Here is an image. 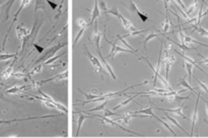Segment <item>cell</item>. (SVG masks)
Masks as SVG:
<instances>
[{
	"mask_svg": "<svg viewBox=\"0 0 208 138\" xmlns=\"http://www.w3.org/2000/svg\"><path fill=\"white\" fill-rule=\"evenodd\" d=\"M15 31H16L17 38H18L19 40H21V42H23V47H25V44H26V38L32 34V32H31L30 28H28L26 26H23V24H18V26H16V30Z\"/></svg>",
	"mask_w": 208,
	"mask_h": 138,
	"instance_id": "5b68a950",
	"label": "cell"
},
{
	"mask_svg": "<svg viewBox=\"0 0 208 138\" xmlns=\"http://www.w3.org/2000/svg\"><path fill=\"white\" fill-rule=\"evenodd\" d=\"M39 92H40V95H41V97H45L46 100H48V101H50L51 103L54 104V106H55V108H56V110L61 111V112H63L64 114H67V113H68V110H67V108H66L65 106H63V105H62V104L58 103V102H56V101H55V100H53L52 97H50V95H48L47 93L43 92H42V90H39Z\"/></svg>",
	"mask_w": 208,
	"mask_h": 138,
	"instance_id": "52a82bcc",
	"label": "cell"
},
{
	"mask_svg": "<svg viewBox=\"0 0 208 138\" xmlns=\"http://www.w3.org/2000/svg\"><path fill=\"white\" fill-rule=\"evenodd\" d=\"M204 4H205V5H206V7H207V11H208V3H207L206 1H205V0H204Z\"/></svg>",
	"mask_w": 208,
	"mask_h": 138,
	"instance_id": "ee69618b",
	"label": "cell"
},
{
	"mask_svg": "<svg viewBox=\"0 0 208 138\" xmlns=\"http://www.w3.org/2000/svg\"><path fill=\"white\" fill-rule=\"evenodd\" d=\"M39 9H42L46 11V1L45 0H36V5H35V13Z\"/></svg>",
	"mask_w": 208,
	"mask_h": 138,
	"instance_id": "cb8c5ba5",
	"label": "cell"
},
{
	"mask_svg": "<svg viewBox=\"0 0 208 138\" xmlns=\"http://www.w3.org/2000/svg\"><path fill=\"white\" fill-rule=\"evenodd\" d=\"M183 64H184V67H185L186 69H187V72H188V75H189V83L191 84V81H192V71H193V67H194V65L192 63H190V62H187V61H185L184 60V62H183Z\"/></svg>",
	"mask_w": 208,
	"mask_h": 138,
	"instance_id": "ffe728a7",
	"label": "cell"
},
{
	"mask_svg": "<svg viewBox=\"0 0 208 138\" xmlns=\"http://www.w3.org/2000/svg\"><path fill=\"white\" fill-rule=\"evenodd\" d=\"M197 101H196V105H195V109H194V112L192 114V127H191V133H190V136L193 135V131L195 129V125H196V122L198 120V104H199V100H200V92H197Z\"/></svg>",
	"mask_w": 208,
	"mask_h": 138,
	"instance_id": "9c48e42d",
	"label": "cell"
},
{
	"mask_svg": "<svg viewBox=\"0 0 208 138\" xmlns=\"http://www.w3.org/2000/svg\"><path fill=\"white\" fill-rule=\"evenodd\" d=\"M78 92H80V93H82V95H84V97H86V101H89V100H94V99L98 97L99 95H101V93H86V92H83L82 90H80V88L78 90Z\"/></svg>",
	"mask_w": 208,
	"mask_h": 138,
	"instance_id": "f546056e",
	"label": "cell"
},
{
	"mask_svg": "<svg viewBox=\"0 0 208 138\" xmlns=\"http://www.w3.org/2000/svg\"><path fill=\"white\" fill-rule=\"evenodd\" d=\"M47 2L48 3H50L51 5H52V7H53V9H56V7H57V4H54V3H52L51 1H49V0H47Z\"/></svg>",
	"mask_w": 208,
	"mask_h": 138,
	"instance_id": "60d3db41",
	"label": "cell"
},
{
	"mask_svg": "<svg viewBox=\"0 0 208 138\" xmlns=\"http://www.w3.org/2000/svg\"><path fill=\"white\" fill-rule=\"evenodd\" d=\"M176 1L178 2V5H180L181 7L184 8V9H185V11H186V9H187V7H186V6H185V4L183 3V1H182V0H176Z\"/></svg>",
	"mask_w": 208,
	"mask_h": 138,
	"instance_id": "ab89813d",
	"label": "cell"
},
{
	"mask_svg": "<svg viewBox=\"0 0 208 138\" xmlns=\"http://www.w3.org/2000/svg\"><path fill=\"white\" fill-rule=\"evenodd\" d=\"M118 115L119 114L112 112V111L108 110V109H105V110H104V116H106V117H110V116H118Z\"/></svg>",
	"mask_w": 208,
	"mask_h": 138,
	"instance_id": "74e56055",
	"label": "cell"
},
{
	"mask_svg": "<svg viewBox=\"0 0 208 138\" xmlns=\"http://www.w3.org/2000/svg\"><path fill=\"white\" fill-rule=\"evenodd\" d=\"M84 49H85V52H86V55L88 56V59H89V61L92 62V66L94 67V69H96V71L99 73V75H101V77H102V79H104V76H103V74L105 73V70H104V67H103V65H102V63H101V61L99 60V58L98 57H96V56H94V55L90 53V51L88 50V48L84 45Z\"/></svg>",
	"mask_w": 208,
	"mask_h": 138,
	"instance_id": "7a4b0ae2",
	"label": "cell"
},
{
	"mask_svg": "<svg viewBox=\"0 0 208 138\" xmlns=\"http://www.w3.org/2000/svg\"><path fill=\"white\" fill-rule=\"evenodd\" d=\"M207 37H208V30H207Z\"/></svg>",
	"mask_w": 208,
	"mask_h": 138,
	"instance_id": "f6af8a7d",
	"label": "cell"
},
{
	"mask_svg": "<svg viewBox=\"0 0 208 138\" xmlns=\"http://www.w3.org/2000/svg\"><path fill=\"white\" fill-rule=\"evenodd\" d=\"M42 69H43V64H36L35 65V67L32 69V70L30 71V73H28V76H32V75H35L37 74V73H40L42 71Z\"/></svg>",
	"mask_w": 208,
	"mask_h": 138,
	"instance_id": "4316f807",
	"label": "cell"
},
{
	"mask_svg": "<svg viewBox=\"0 0 208 138\" xmlns=\"http://www.w3.org/2000/svg\"><path fill=\"white\" fill-rule=\"evenodd\" d=\"M186 77H187V75H185L184 77H182V78H180L179 79V83H178V85H182L184 86L185 88H187V90H191L193 93H197L196 92V90H195V88H193L191 86V84L189 83L187 80H186Z\"/></svg>",
	"mask_w": 208,
	"mask_h": 138,
	"instance_id": "e0dca14e",
	"label": "cell"
},
{
	"mask_svg": "<svg viewBox=\"0 0 208 138\" xmlns=\"http://www.w3.org/2000/svg\"><path fill=\"white\" fill-rule=\"evenodd\" d=\"M147 31H149V28H146V30H144V31H135V32H130V33H128V34H126V35H124L122 36L123 38H127V37H134V36H138V35H140V34H142V33H145V32H147Z\"/></svg>",
	"mask_w": 208,
	"mask_h": 138,
	"instance_id": "4dcf8cb0",
	"label": "cell"
},
{
	"mask_svg": "<svg viewBox=\"0 0 208 138\" xmlns=\"http://www.w3.org/2000/svg\"><path fill=\"white\" fill-rule=\"evenodd\" d=\"M57 117L55 115H46V116H36V117H28L25 119H12V120H0V125L2 124H10L12 122H21V121H28V120H35V119H45V118H53Z\"/></svg>",
	"mask_w": 208,
	"mask_h": 138,
	"instance_id": "ba28073f",
	"label": "cell"
},
{
	"mask_svg": "<svg viewBox=\"0 0 208 138\" xmlns=\"http://www.w3.org/2000/svg\"><path fill=\"white\" fill-rule=\"evenodd\" d=\"M64 46H66V43H60V44H58L57 46H55V47H52V48H50L49 50L46 52V54L45 55H43L40 59H38V61L36 62V64H38L39 62H41V61H46V60H48V59H50L51 57H53L55 55V53L56 52H58L59 50H60L61 48H63Z\"/></svg>",
	"mask_w": 208,
	"mask_h": 138,
	"instance_id": "8992f818",
	"label": "cell"
},
{
	"mask_svg": "<svg viewBox=\"0 0 208 138\" xmlns=\"http://www.w3.org/2000/svg\"><path fill=\"white\" fill-rule=\"evenodd\" d=\"M135 114H145L146 116H149V117H152L153 116V112H152V106H149L147 109H141V110L135 111Z\"/></svg>",
	"mask_w": 208,
	"mask_h": 138,
	"instance_id": "d4e9b609",
	"label": "cell"
},
{
	"mask_svg": "<svg viewBox=\"0 0 208 138\" xmlns=\"http://www.w3.org/2000/svg\"><path fill=\"white\" fill-rule=\"evenodd\" d=\"M152 117H154V118H155V119H156V120H158V122H160V123H161V124H163V126H165V128H167V129H168V130H169V131H170V132H172V133H173V135H175V136H176V135H177V134H176V133H175V131H174V130H173V128H172V127L169 125V123H167V122H165V121H163V119H160V118H158V116H155V115H154V114H153V116H152Z\"/></svg>",
	"mask_w": 208,
	"mask_h": 138,
	"instance_id": "484cf974",
	"label": "cell"
},
{
	"mask_svg": "<svg viewBox=\"0 0 208 138\" xmlns=\"http://www.w3.org/2000/svg\"><path fill=\"white\" fill-rule=\"evenodd\" d=\"M136 97H137V95H135V93H133V95H132V97H128V99H126L125 101H123V102H121V103H119L118 106H116V107L114 108V110H118L119 108H122V107L127 106V105L131 103V102L133 101V100H134Z\"/></svg>",
	"mask_w": 208,
	"mask_h": 138,
	"instance_id": "7402d4cb",
	"label": "cell"
},
{
	"mask_svg": "<svg viewBox=\"0 0 208 138\" xmlns=\"http://www.w3.org/2000/svg\"><path fill=\"white\" fill-rule=\"evenodd\" d=\"M16 54H1L0 55V61H7L9 59H12V58H16Z\"/></svg>",
	"mask_w": 208,
	"mask_h": 138,
	"instance_id": "1f68e13d",
	"label": "cell"
},
{
	"mask_svg": "<svg viewBox=\"0 0 208 138\" xmlns=\"http://www.w3.org/2000/svg\"><path fill=\"white\" fill-rule=\"evenodd\" d=\"M12 76L15 77L16 79H23V78H26V73H23V72H13Z\"/></svg>",
	"mask_w": 208,
	"mask_h": 138,
	"instance_id": "e575fe53",
	"label": "cell"
},
{
	"mask_svg": "<svg viewBox=\"0 0 208 138\" xmlns=\"http://www.w3.org/2000/svg\"><path fill=\"white\" fill-rule=\"evenodd\" d=\"M184 43H185V45H189V44H198V45H201V46H204V47H208V45L206 44H203L201 43V42L199 41H196L195 39H193V38L189 37L188 35H184Z\"/></svg>",
	"mask_w": 208,
	"mask_h": 138,
	"instance_id": "d6986e66",
	"label": "cell"
},
{
	"mask_svg": "<svg viewBox=\"0 0 208 138\" xmlns=\"http://www.w3.org/2000/svg\"><path fill=\"white\" fill-rule=\"evenodd\" d=\"M133 117H138V115L135 114V113L128 112V113H125V114H123V115H120L118 118H117V120H115V121L118 122L119 120H121L124 124H129L130 121H131V119Z\"/></svg>",
	"mask_w": 208,
	"mask_h": 138,
	"instance_id": "5bb4252c",
	"label": "cell"
},
{
	"mask_svg": "<svg viewBox=\"0 0 208 138\" xmlns=\"http://www.w3.org/2000/svg\"><path fill=\"white\" fill-rule=\"evenodd\" d=\"M99 16V0H94V7L92 11V15H90V19L87 23V26H90L97 21V18Z\"/></svg>",
	"mask_w": 208,
	"mask_h": 138,
	"instance_id": "4fadbf2b",
	"label": "cell"
},
{
	"mask_svg": "<svg viewBox=\"0 0 208 138\" xmlns=\"http://www.w3.org/2000/svg\"><path fill=\"white\" fill-rule=\"evenodd\" d=\"M170 28H171V21H170L169 17V13L165 14V21L161 23V28H160V33L163 34H165L170 31Z\"/></svg>",
	"mask_w": 208,
	"mask_h": 138,
	"instance_id": "2e32d148",
	"label": "cell"
},
{
	"mask_svg": "<svg viewBox=\"0 0 208 138\" xmlns=\"http://www.w3.org/2000/svg\"><path fill=\"white\" fill-rule=\"evenodd\" d=\"M33 46H34L35 48L37 49V50H38V52H39L40 54H42V53L44 52V50H45V49H44L43 47H41V46H38L37 44H33Z\"/></svg>",
	"mask_w": 208,
	"mask_h": 138,
	"instance_id": "f35d334b",
	"label": "cell"
},
{
	"mask_svg": "<svg viewBox=\"0 0 208 138\" xmlns=\"http://www.w3.org/2000/svg\"><path fill=\"white\" fill-rule=\"evenodd\" d=\"M201 99H202L203 101H204V103L206 104V112H207V115H208V102L206 101V100H204V99H203V97H201Z\"/></svg>",
	"mask_w": 208,
	"mask_h": 138,
	"instance_id": "b9f144b4",
	"label": "cell"
},
{
	"mask_svg": "<svg viewBox=\"0 0 208 138\" xmlns=\"http://www.w3.org/2000/svg\"><path fill=\"white\" fill-rule=\"evenodd\" d=\"M197 7H198V0H194V2L189 6V7L186 9V13L189 17H192L191 15L193 14L194 12L197 10Z\"/></svg>",
	"mask_w": 208,
	"mask_h": 138,
	"instance_id": "44dd1931",
	"label": "cell"
},
{
	"mask_svg": "<svg viewBox=\"0 0 208 138\" xmlns=\"http://www.w3.org/2000/svg\"><path fill=\"white\" fill-rule=\"evenodd\" d=\"M104 37H105V40H106V41H107L108 43H109L110 45L112 46V49H111V52L109 53V55H108L107 57H105L106 59H107V58H112V60H114V58L116 57V55L118 54V53H121V52L131 53V54L135 55V56H136L137 58H138V59L141 57V56H139V55H138V53L134 52V51L130 50V49H124V48H122V47L117 46V45H116L117 41H114V42H111V41H109V39H108V38L106 37V34H104Z\"/></svg>",
	"mask_w": 208,
	"mask_h": 138,
	"instance_id": "6da1fadb",
	"label": "cell"
},
{
	"mask_svg": "<svg viewBox=\"0 0 208 138\" xmlns=\"http://www.w3.org/2000/svg\"><path fill=\"white\" fill-rule=\"evenodd\" d=\"M89 118H92L90 115H88V116H85V115H82L81 114V112L79 113V119H78V126H77V133H76V135H78V132H79V130H80V128H81V126H82V123H83V121H85V120H87V119H89Z\"/></svg>",
	"mask_w": 208,
	"mask_h": 138,
	"instance_id": "603a6c76",
	"label": "cell"
},
{
	"mask_svg": "<svg viewBox=\"0 0 208 138\" xmlns=\"http://www.w3.org/2000/svg\"><path fill=\"white\" fill-rule=\"evenodd\" d=\"M128 1V5H127V7L129 8V10L130 11H132V12H134V13H136L137 15H138L139 17H140V19L142 21H149V16L147 15V13H145V12H142L140 9H139V7L137 6V4L135 3V2L133 1V0H127Z\"/></svg>",
	"mask_w": 208,
	"mask_h": 138,
	"instance_id": "3957f363",
	"label": "cell"
},
{
	"mask_svg": "<svg viewBox=\"0 0 208 138\" xmlns=\"http://www.w3.org/2000/svg\"><path fill=\"white\" fill-rule=\"evenodd\" d=\"M165 118H167V119L169 120V121H171L172 123L174 124V125H176L177 127H178V128H180L182 131H184V132H185V133H187V132H186L185 129H184L183 127L178 123V121H177V120L175 119V118H173V117H171V116H170V115H168V114H167V112H165Z\"/></svg>",
	"mask_w": 208,
	"mask_h": 138,
	"instance_id": "83f0119b",
	"label": "cell"
},
{
	"mask_svg": "<svg viewBox=\"0 0 208 138\" xmlns=\"http://www.w3.org/2000/svg\"><path fill=\"white\" fill-rule=\"evenodd\" d=\"M155 109H158V110L161 111V112L173 113V114H175V115L181 116V117L184 118V119L189 120V118L186 117V116L183 114V108H182V107H179V108H176V109H161V108H158V107H155Z\"/></svg>",
	"mask_w": 208,
	"mask_h": 138,
	"instance_id": "7c38bea8",
	"label": "cell"
},
{
	"mask_svg": "<svg viewBox=\"0 0 208 138\" xmlns=\"http://www.w3.org/2000/svg\"><path fill=\"white\" fill-rule=\"evenodd\" d=\"M0 99H1V100H4V101H5V99L3 97V95H2L1 92H0Z\"/></svg>",
	"mask_w": 208,
	"mask_h": 138,
	"instance_id": "7bdbcfd3",
	"label": "cell"
},
{
	"mask_svg": "<svg viewBox=\"0 0 208 138\" xmlns=\"http://www.w3.org/2000/svg\"><path fill=\"white\" fill-rule=\"evenodd\" d=\"M160 36H163V37H165V34H163V33H155V32H152V33H149L148 34V36L146 38H145V40H144V43H143V46H144V49L146 48V45H147V43L150 41V40H152V39H155V38H158V37H160Z\"/></svg>",
	"mask_w": 208,
	"mask_h": 138,
	"instance_id": "ac0fdd59",
	"label": "cell"
},
{
	"mask_svg": "<svg viewBox=\"0 0 208 138\" xmlns=\"http://www.w3.org/2000/svg\"><path fill=\"white\" fill-rule=\"evenodd\" d=\"M77 24L79 28H87V23L84 18H78L77 19Z\"/></svg>",
	"mask_w": 208,
	"mask_h": 138,
	"instance_id": "8d00e7d4",
	"label": "cell"
},
{
	"mask_svg": "<svg viewBox=\"0 0 208 138\" xmlns=\"http://www.w3.org/2000/svg\"><path fill=\"white\" fill-rule=\"evenodd\" d=\"M13 65H14V60L12 61V63L10 64L9 66H8L7 68L5 69V70L3 71V72L0 74V77H1L2 79H4V80H6V79L10 78V77L12 76V73H13Z\"/></svg>",
	"mask_w": 208,
	"mask_h": 138,
	"instance_id": "9a60e30c",
	"label": "cell"
},
{
	"mask_svg": "<svg viewBox=\"0 0 208 138\" xmlns=\"http://www.w3.org/2000/svg\"><path fill=\"white\" fill-rule=\"evenodd\" d=\"M28 88H32V84H28V85H23V86H12V87L6 90V93L8 95H18V93H21L23 92H25Z\"/></svg>",
	"mask_w": 208,
	"mask_h": 138,
	"instance_id": "30bf717a",
	"label": "cell"
},
{
	"mask_svg": "<svg viewBox=\"0 0 208 138\" xmlns=\"http://www.w3.org/2000/svg\"><path fill=\"white\" fill-rule=\"evenodd\" d=\"M64 54H66V52H64V53H62V54H59V55H56V56H53V57H51L50 59H48V60H46L45 62H44V64L45 65H49V64L51 63H53V62L55 61V60H57L59 57H61V56H63Z\"/></svg>",
	"mask_w": 208,
	"mask_h": 138,
	"instance_id": "d6a6232c",
	"label": "cell"
},
{
	"mask_svg": "<svg viewBox=\"0 0 208 138\" xmlns=\"http://www.w3.org/2000/svg\"><path fill=\"white\" fill-rule=\"evenodd\" d=\"M107 105H108V101H104L103 103L99 105V106L96 107V108L89 109V110H87L86 112L90 113V112H96V111H104L106 109V107H107Z\"/></svg>",
	"mask_w": 208,
	"mask_h": 138,
	"instance_id": "f1b7e54d",
	"label": "cell"
},
{
	"mask_svg": "<svg viewBox=\"0 0 208 138\" xmlns=\"http://www.w3.org/2000/svg\"><path fill=\"white\" fill-rule=\"evenodd\" d=\"M99 10H102V12H103L104 14H106V12H107L108 8H107V5H106L105 0H99Z\"/></svg>",
	"mask_w": 208,
	"mask_h": 138,
	"instance_id": "836d02e7",
	"label": "cell"
},
{
	"mask_svg": "<svg viewBox=\"0 0 208 138\" xmlns=\"http://www.w3.org/2000/svg\"><path fill=\"white\" fill-rule=\"evenodd\" d=\"M102 33L99 31L98 28V21H96L94 23V37H92V43H94V46L96 47L97 51H98L99 56H101L102 51H101V40H102Z\"/></svg>",
	"mask_w": 208,
	"mask_h": 138,
	"instance_id": "277c9868",
	"label": "cell"
},
{
	"mask_svg": "<svg viewBox=\"0 0 208 138\" xmlns=\"http://www.w3.org/2000/svg\"><path fill=\"white\" fill-rule=\"evenodd\" d=\"M195 79H196V81H197V83L199 84V86H200L201 88H202L203 90H204V92H206L207 93H208V86H207V84H205L204 82H202V81H200L199 80L198 78H197V77H195Z\"/></svg>",
	"mask_w": 208,
	"mask_h": 138,
	"instance_id": "d590c367",
	"label": "cell"
},
{
	"mask_svg": "<svg viewBox=\"0 0 208 138\" xmlns=\"http://www.w3.org/2000/svg\"><path fill=\"white\" fill-rule=\"evenodd\" d=\"M31 1L32 0H21V6H19V8H18V10L16 11V13L14 14V18H13V21H12V24L14 23V21L17 19V16H18V14L21 13V11L23 9H25L26 7H28V5L31 4ZM12 24L10 26V28H9V30H8V33L10 32V28H11V26H12ZM8 33L6 34V37H5V39H4V43H5V41H6V38H7V36H8Z\"/></svg>",
	"mask_w": 208,
	"mask_h": 138,
	"instance_id": "8fae6325",
	"label": "cell"
}]
</instances>
